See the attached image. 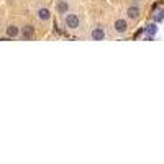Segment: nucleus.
Instances as JSON below:
<instances>
[{"mask_svg":"<svg viewBox=\"0 0 164 164\" xmlns=\"http://www.w3.org/2000/svg\"><path fill=\"white\" fill-rule=\"evenodd\" d=\"M162 20H164V10H158L156 13H154V21L161 23Z\"/></svg>","mask_w":164,"mask_h":164,"instance_id":"9","label":"nucleus"},{"mask_svg":"<svg viewBox=\"0 0 164 164\" xmlns=\"http://www.w3.org/2000/svg\"><path fill=\"white\" fill-rule=\"evenodd\" d=\"M18 35H20L18 26H15V25H8V26H7V36H8V38H15V36H18Z\"/></svg>","mask_w":164,"mask_h":164,"instance_id":"8","label":"nucleus"},{"mask_svg":"<svg viewBox=\"0 0 164 164\" xmlns=\"http://www.w3.org/2000/svg\"><path fill=\"white\" fill-rule=\"evenodd\" d=\"M35 36V26L33 25H25L21 28V38L23 40H31Z\"/></svg>","mask_w":164,"mask_h":164,"instance_id":"5","label":"nucleus"},{"mask_svg":"<svg viewBox=\"0 0 164 164\" xmlns=\"http://www.w3.org/2000/svg\"><path fill=\"white\" fill-rule=\"evenodd\" d=\"M38 18H40L41 21H49V18H51V12H49V8H40L38 10Z\"/></svg>","mask_w":164,"mask_h":164,"instance_id":"7","label":"nucleus"},{"mask_svg":"<svg viewBox=\"0 0 164 164\" xmlns=\"http://www.w3.org/2000/svg\"><path fill=\"white\" fill-rule=\"evenodd\" d=\"M56 10H57V13H62V15H66L67 12H69V3L66 2V0H59V2L56 3Z\"/></svg>","mask_w":164,"mask_h":164,"instance_id":"6","label":"nucleus"},{"mask_svg":"<svg viewBox=\"0 0 164 164\" xmlns=\"http://www.w3.org/2000/svg\"><path fill=\"white\" fill-rule=\"evenodd\" d=\"M64 25L69 28V30H77V28L80 26L79 15H77V13H69V12H67L66 17H64Z\"/></svg>","mask_w":164,"mask_h":164,"instance_id":"1","label":"nucleus"},{"mask_svg":"<svg viewBox=\"0 0 164 164\" xmlns=\"http://www.w3.org/2000/svg\"><path fill=\"white\" fill-rule=\"evenodd\" d=\"M139 15H141V8H139V5H133L127 8V17L130 18V20H138Z\"/></svg>","mask_w":164,"mask_h":164,"instance_id":"3","label":"nucleus"},{"mask_svg":"<svg viewBox=\"0 0 164 164\" xmlns=\"http://www.w3.org/2000/svg\"><path fill=\"white\" fill-rule=\"evenodd\" d=\"M113 28L118 35H123V33H127V30H128V23L125 18H118V20L113 23Z\"/></svg>","mask_w":164,"mask_h":164,"instance_id":"4","label":"nucleus"},{"mask_svg":"<svg viewBox=\"0 0 164 164\" xmlns=\"http://www.w3.org/2000/svg\"><path fill=\"white\" fill-rule=\"evenodd\" d=\"M90 40H94V41H102V40H105V30H103L102 26L92 28V31H90Z\"/></svg>","mask_w":164,"mask_h":164,"instance_id":"2","label":"nucleus"},{"mask_svg":"<svg viewBox=\"0 0 164 164\" xmlns=\"http://www.w3.org/2000/svg\"><path fill=\"white\" fill-rule=\"evenodd\" d=\"M156 33V25H149L148 26V40L151 38V35H154Z\"/></svg>","mask_w":164,"mask_h":164,"instance_id":"10","label":"nucleus"}]
</instances>
